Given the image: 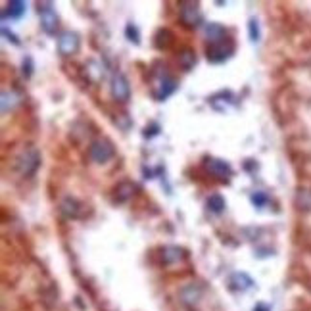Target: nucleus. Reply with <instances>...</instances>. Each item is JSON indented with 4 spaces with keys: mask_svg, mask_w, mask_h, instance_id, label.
I'll return each instance as SVG.
<instances>
[{
    "mask_svg": "<svg viewBox=\"0 0 311 311\" xmlns=\"http://www.w3.org/2000/svg\"><path fill=\"white\" fill-rule=\"evenodd\" d=\"M179 63H181V67L185 69V71H190L192 67H194V63H196V54L192 52V50H183L181 54H179Z\"/></svg>",
    "mask_w": 311,
    "mask_h": 311,
    "instance_id": "obj_17",
    "label": "nucleus"
},
{
    "mask_svg": "<svg viewBox=\"0 0 311 311\" xmlns=\"http://www.w3.org/2000/svg\"><path fill=\"white\" fill-rule=\"evenodd\" d=\"M234 52V45L233 43H217V45H209L207 47V60L213 63H221L225 62L231 54Z\"/></svg>",
    "mask_w": 311,
    "mask_h": 311,
    "instance_id": "obj_3",
    "label": "nucleus"
},
{
    "mask_svg": "<svg viewBox=\"0 0 311 311\" xmlns=\"http://www.w3.org/2000/svg\"><path fill=\"white\" fill-rule=\"evenodd\" d=\"M248 29H250V41L252 43H258L259 41V23L256 17H252L248 21Z\"/></svg>",
    "mask_w": 311,
    "mask_h": 311,
    "instance_id": "obj_20",
    "label": "nucleus"
},
{
    "mask_svg": "<svg viewBox=\"0 0 311 311\" xmlns=\"http://www.w3.org/2000/svg\"><path fill=\"white\" fill-rule=\"evenodd\" d=\"M111 94H113V98L119 100V102H127V100H129V96H131V87H129V81H127V77H125L123 73L113 75V79H111Z\"/></svg>",
    "mask_w": 311,
    "mask_h": 311,
    "instance_id": "obj_4",
    "label": "nucleus"
},
{
    "mask_svg": "<svg viewBox=\"0 0 311 311\" xmlns=\"http://www.w3.org/2000/svg\"><path fill=\"white\" fill-rule=\"evenodd\" d=\"M31 73H33L31 58H25V60H23V75H25V77H31Z\"/></svg>",
    "mask_w": 311,
    "mask_h": 311,
    "instance_id": "obj_23",
    "label": "nucleus"
},
{
    "mask_svg": "<svg viewBox=\"0 0 311 311\" xmlns=\"http://www.w3.org/2000/svg\"><path fill=\"white\" fill-rule=\"evenodd\" d=\"M2 33L6 35V39H8V41H12L14 45H19V41H17V39H16V35H14V33H12V31H8L6 27H2Z\"/></svg>",
    "mask_w": 311,
    "mask_h": 311,
    "instance_id": "obj_24",
    "label": "nucleus"
},
{
    "mask_svg": "<svg viewBox=\"0 0 311 311\" xmlns=\"http://www.w3.org/2000/svg\"><path fill=\"white\" fill-rule=\"evenodd\" d=\"M125 33H127V39L131 41V43H135V45H139L140 39H139V29L133 25V23H129L127 27H125Z\"/></svg>",
    "mask_w": 311,
    "mask_h": 311,
    "instance_id": "obj_21",
    "label": "nucleus"
},
{
    "mask_svg": "<svg viewBox=\"0 0 311 311\" xmlns=\"http://www.w3.org/2000/svg\"><path fill=\"white\" fill-rule=\"evenodd\" d=\"M173 37H171V31H167V29H161V31H157L156 35V47L157 48H167L171 45Z\"/></svg>",
    "mask_w": 311,
    "mask_h": 311,
    "instance_id": "obj_19",
    "label": "nucleus"
},
{
    "mask_svg": "<svg viewBox=\"0 0 311 311\" xmlns=\"http://www.w3.org/2000/svg\"><path fill=\"white\" fill-rule=\"evenodd\" d=\"M89 154H91V159L96 161V163H106L113 157L115 150H113L109 140H96V142H93Z\"/></svg>",
    "mask_w": 311,
    "mask_h": 311,
    "instance_id": "obj_2",
    "label": "nucleus"
},
{
    "mask_svg": "<svg viewBox=\"0 0 311 311\" xmlns=\"http://www.w3.org/2000/svg\"><path fill=\"white\" fill-rule=\"evenodd\" d=\"M161 258H163L165 263H177L185 258V250L179 248V246H167V248H163Z\"/></svg>",
    "mask_w": 311,
    "mask_h": 311,
    "instance_id": "obj_12",
    "label": "nucleus"
},
{
    "mask_svg": "<svg viewBox=\"0 0 311 311\" xmlns=\"http://www.w3.org/2000/svg\"><path fill=\"white\" fill-rule=\"evenodd\" d=\"M23 12H25V2H21V0H14V2H10L8 4V8L4 10V14H2V17L4 19H8V16L10 17H21L23 16Z\"/></svg>",
    "mask_w": 311,
    "mask_h": 311,
    "instance_id": "obj_14",
    "label": "nucleus"
},
{
    "mask_svg": "<svg viewBox=\"0 0 311 311\" xmlns=\"http://www.w3.org/2000/svg\"><path fill=\"white\" fill-rule=\"evenodd\" d=\"M181 300L192 308V306L200 300V288L194 286V284H190V286H187V288H183V290H181Z\"/></svg>",
    "mask_w": 311,
    "mask_h": 311,
    "instance_id": "obj_13",
    "label": "nucleus"
},
{
    "mask_svg": "<svg viewBox=\"0 0 311 311\" xmlns=\"http://www.w3.org/2000/svg\"><path fill=\"white\" fill-rule=\"evenodd\" d=\"M206 204H207L209 211H213V213H221V211L225 209V198H223L221 194H211Z\"/></svg>",
    "mask_w": 311,
    "mask_h": 311,
    "instance_id": "obj_18",
    "label": "nucleus"
},
{
    "mask_svg": "<svg viewBox=\"0 0 311 311\" xmlns=\"http://www.w3.org/2000/svg\"><path fill=\"white\" fill-rule=\"evenodd\" d=\"M133 190H135V185H133L131 181H123V183H119L117 188H115V198H117V202H125V200H129V198L133 196Z\"/></svg>",
    "mask_w": 311,
    "mask_h": 311,
    "instance_id": "obj_15",
    "label": "nucleus"
},
{
    "mask_svg": "<svg viewBox=\"0 0 311 311\" xmlns=\"http://www.w3.org/2000/svg\"><path fill=\"white\" fill-rule=\"evenodd\" d=\"M225 27L219 25V23H209L206 25V37L211 45H217V43H223L225 41Z\"/></svg>",
    "mask_w": 311,
    "mask_h": 311,
    "instance_id": "obj_10",
    "label": "nucleus"
},
{
    "mask_svg": "<svg viewBox=\"0 0 311 311\" xmlns=\"http://www.w3.org/2000/svg\"><path fill=\"white\" fill-rule=\"evenodd\" d=\"M41 165V154L35 150V148H27L23 154L17 157V171L21 175H33V173L39 169Z\"/></svg>",
    "mask_w": 311,
    "mask_h": 311,
    "instance_id": "obj_1",
    "label": "nucleus"
},
{
    "mask_svg": "<svg viewBox=\"0 0 311 311\" xmlns=\"http://www.w3.org/2000/svg\"><path fill=\"white\" fill-rule=\"evenodd\" d=\"M233 288L234 290H246V288H252L254 286V280L250 279L246 273H234L233 277Z\"/></svg>",
    "mask_w": 311,
    "mask_h": 311,
    "instance_id": "obj_16",
    "label": "nucleus"
},
{
    "mask_svg": "<svg viewBox=\"0 0 311 311\" xmlns=\"http://www.w3.org/2000/svg\"><path fill=\"white\" fill-rule=\"evenodd\" d=\"M81 47V39H79L77 33H63L62 37L58 39V48H60V52H62L63 56H71V54H75Z\"/></svg>",
    "mask_w": 311,
    "mask_h": 311,
    "instance_id": "obj_5",
    "label": "nucleus"
},
{
    "mask_svg": "<svg viewBox=\"0 0 311 311\" xmlns=\"http://www.w3.org/2000/svg\"><path fill=\"white\" fill-rule=\"evenodd\" d=\"M39 14H41V27L45 29V33L54 35L56 29H58V16H56V12L50 8V4H47V6H43V10H39Z\"/></svg>",
    "mask_w": 311,
    "mask_h": 311,
    "instance_id": "obj_6",
    "label": "nucleus"
},
{
    "mask_svg": "<svg viewBox=\"0 0 311 311\" xmlns=\"http://www.w3.org/2000/svg\"><path fill=\"white\" fill-rule=\"evenodd\" d=\"M252 202L256 204L258 207H261V206H265V202H267V196H265L263 192H256V194L252 196Z\"/></svg>",
    "mask_w": 311,
    "mask_h": 311,
    "instance_id": "obj_22",
    "label": "nucleus"
},
{
    "mask_svg": "<svg viewBox=\"0 0 311 311\" xmlns=\"http://www.w3.org/2000/svg\"><path fill=\"white\" fill-rule=\"evenodd\" d=\"M175 89H177V83H175L173 77L161 79V81H159V89L156 91V100H165L169 94L175 93Z\"/></svg>",
    "mask_w": 311,
    "mask_h": 311,
    "instance_id": "obj_11",
    "label": "nucleus"
},
{
    "mask_svg": "<svg viewBox=\"0 0 311 311\" xmlns=\"http://www.w3.org/2000/svg\"><path fill=\"white\" fill-rule=\"evenodd\" d=\"M60 209H62L63 215L69 219H75L81 215V204H79L75 198H71V196L63 198L62 204H60Z\"/></svg>",
    "mask_w": 311,
    "mask_h": 311,
    "instance_id": "obj_9",
    "label": "nucleus"
},
{
    "mask_svg": "<svg viewBox=\"0 0 311 311\" xmlns=\"http://www.w3.org/2000/svg\"><path fill=\"white\" fill-rule=\"evenodd\" d=\"M206 165H207V169L213 173L215 177L219 179H229L231 177V165L227 163V161H223V159H213V157H209L207 161H206Z\"/></svg>",
    "mask_w": 311,
    "mask_h": 311,
    "instance_id": "obj_7",
    "label": "nucleus"
},
{
    "mask_svg": "<svg viewBox=\"0 0 311 311\" xmlns=\"http://www.w3.org/2000/svg\"><path fill=\"white\" fill-rule=\"evenodd\" d=\"M181 19H183V23L188 25V27L198 25L202 16H200V10L196 8V4H185L183 10H181Z\"/></svg>",
    "mask_w": 311,
    "mask_h": 311,
    "instance_id": "obj_8",
    "label": "nucleus"
}]
</instances>
